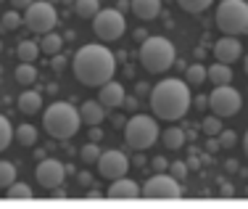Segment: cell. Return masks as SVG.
Returning a JSON list of instances; mask_svg holds the SVG:
<instances>
[{
    "label": "cell",
    "mask_w": 248,
    "mask_h": 209,
    "mask_svg": "<svg viewBox=\"0 0 248 209\" xmlns=\"http://www.w3.org/2000/svg\"><path fill=\"white\" fill-rule=\"evenodd\" d=\"M74 11L82 19H93L100 11V0H74Z\"/></svg>",
    "instance_id": "obj_26"
},
{
    "label": "cell",
    "mask_w": 248,
    "mask_h": 209,
    "mask_svg": "<svg viewBox=\"0 0 248 209\" xmlns=\"http://www.w3.org/2000/svg\"><path fill=\"white\" fill-rule=\"evenodd\" d=\"M108 196L111 199H135V196H143V188L129 177H116L108 186Z\"/></svg>",
    "instance_id": "obj_15"
},
{
    "label": "cell",
    "mask_w": 248,
    "mask_h": 209,
    "mask_svg": "<svg viewBox=\"0 0 248 209\" xmlns=\"http://www.w3.org/2000/svg\"><path fill=\"white\" fill-rule=\"evenodd\" d=\"M201 130H203L206 133V138H209V135H219L222 133V117H206L203 122H201Z\"/></svg>",
    "instance_id": "obj_32"
},
{
    "label": "cell",
    "mask_w": 248,
    "mask_h": 209,
    "mask_svg": "<svg viewBox=\"0 0 248 209\" xmlns=\"http://www.w3.org/2000/svg\"><path fill=\"white\" fill-rule=\"evenodd\" d=\"M77 180H79V186H90V180H93V177H90V175H87V172H85V170H82V172H79V175H77Z\"/></svg>",
    "instance_id": "obj_42"
},
{
    "label": "cell",
    "mask_w": 248,
    "mask_h": 209,
    "mask_svg": "<svg viewBox=\"0 0 248 209\" xmlns=\"http://www.w3.org/2000/svg\"><path fill=\"white\" fill-rule=\"evenodd\" d=\"M206 148H209L211 154L222 151V146H219V138H217V135H209V140H206Z\"/></svg>",
    "instance_id": "obj_38"
},
{
    "label": "cell",
    "mask_w": 248,
    "mask_h": 209,
    "mask_svg": "<svg viewBox=\"0 0 248 209\" xmlns=\"http://www.w3.org/2000/svg\"><path fill=\"white\" fill-rule=\"evenodd\" d=\"M240 106H243V98L230 85H217L209 95V109L217 117H235L240 111Z\"/></svg>",
    "instance_id": "obj_9"
},
{
    "label": "cell",
    "mask_w": 248,
    "mask_h": 209,
    "mask_svg": "<svg viewBox=\"0 0 248 209\" xmlns=\"http://www.w3.org/2000/svg\"><path fill=\"white\" fill-rule=\"evenodd\" d=\"M224 167H227V170H230V172H235V170H238V162H235V159H230V162H227V164H224Z\"/></svg>",
    "instance_id": "obj_49"
},
{
    "label": "cell",
    "mask_w": 248,
    "mask_h": 209,
    "mask_svg": "<svg viewBox=\"0 0 248 209\" xmlns=\"http://www.w3.org/2000/svg\"><path fill=\"white\" fill-rule=\"evenodd\" d=\"M98 175L106 177V180H116V177H124L129 170V159L127 154L119 151V148H108V151H100L98 157Z\"/></svg>",
    "instance_id": "obj_10"
},
{
    "label": "cell",
    "mask_w": 248,
    "mask_h": 209,
    "mask_svg": "<svg viewBox=\"0 0 248 209\" xmlns=\"http://www.w3.org/2000/svg\"><path fill=\"white\" fill-rule=\"evenodd\" d=\"M63 64H66V61H63V56H58V53H56V56H53V69L61 71V69H63Z\"/></svg>",
    "instance_id": "obj_41"
},
{
    "label": "cell",
    "mask_w": 248,
    "mask_h": 209,
    "mask_svg": "<svg viewBox=\"0 0 248 209\" xmlns=\"http://www.w3.org/2000/svg\"><path fill=\"white\" fill-rule=\"evenodd\" d=\"M40 106H43V95H40L37 90H24L19 95V111L21 114L32 117V114L40 111Z\"/></svg>",
    "instance_id": "obj_18"
},
{
    "label": "cell",
    "mask_w": 248,
    "mask_h": 209,
    "mask_svg": "<svg viewBox=\"0 0 248 209\" xmlns=\"http://www.w3.org/2000/svg\"><path fill=\"white\" fill-rule=\"evenodd\" d=\"M193 109H198V111L209 109V95H198V98H193Z\"/></svg>",
    "instance_id": "obj_36"
},
{
    "label": "cell",
    "mask_w": 248,
    "mask_h": 209,
    "mask_svg": "<svg viewBox=\"0 0 248 209\" xmlns=\"http://www.w3.org/2000/svg\"><path fill=\"white\" fill-rule=\"evenodd\" d=\"M74 77L87 87H100L108 80H114L116 71V56L100 43H87L74 53L72 61Z\"/></svg>",
    "instance_id": "obj_1"
},
{
    "label": "cell",
    "mask_w": 248,
    "mask_h": 209,
    "mask_svg": "<svg viewBox=\"0 0 248 209\" xmlns=\"http://www.w3.org/2000/svg\"><path fill=\"white\" fill-rule=\"evenodd\" d=\"M217 138H219V146H222V148H232V146H235V140H238V135H235L232 130H222V133L217 135Z\"/></svg>",
    "instance_id": "obj_35"
},
{
    "label": "cell",
    "mask_w": 248,
    "mask_h": 209,
    "mask_svg": "<svg viewBox=\"0 0 248 209\" xmlns=\"http://www.w3.org/2000/svg\"><path fill=\"white\" fill-rule=\"evenodd\" d=\"M0 77H3V67H0Z\"/></svg>",
    "instance_id": "obj_52"
},
{
    "label": "cell",
    "mask_w": 248,
    "mask_h": 209,
    "mask_svg": "<svg viewBox=\"0 0 248 209\" xmlns=\"http://www.w3.org/2000/svg\"><path fill=\"white\" fill-rule=\"evenodd\" d=\"M209 80V69L203 67V64H190V67L185 69V82L187 85H201V82Z\"/></svg>",
    "instance_id": "obj_25"
},
{
    "label": "cell",
    "mask_w": 248,
    "mask_h": 209,
    "mask_svg": "<svg viewBox=\"0 0 248 209\" xmlns=\"http://www.w3.org/2000/svg\"><path fill=\"white\" fill-rule=\"evenodd\" d=\"M243 69H246V74H248V56H246V64H243Z\"/></svg>",
    "instance_id": "obj_51"
},
{
    "label": "cell",
    "mask_w": 248,
    "mask_h": 209,
    "mask_svg": "<svg viewBox=\"0 0 248 209\" xmlns=\"http://www.w3.org/2000/svg\"><path fill=\"white\" fill-rule=\"evenodd\" d=\"M124 85L122 82H114V80H108L106 85H100V93H98V101L106 106V109H119L122 106V101H124Z\"/></svg>",
    "instance_id": "obj_14"
},
{
    "label": "cell",
    "mask_w": 248,
    "mask_h": 209,
    "mask_svg": "<svg viewBox=\"0 0 248 209\" xmlns=\"http://www.w3.org/2000/svg\"><path fill=\"white\" fill-rule=\"evenodd\" d=\"M217 27L224 35H248V0H222L217 8Z\"/></svg>",
    "instance_id": "obj_5"
},
{
    "label": "cell",
    "mask_w": 248,
    "mask_h": 209,
    "mask_svg": "<svg viewBox=\"0 0 248 209\" xmlns=\"http://www.w3.org/2000/svg\"><path fill=\"white\" fill-rule=\"evenodd\" d=\"M79 119L85 124H100L106 119V106L100 104V101H85V104L79 106Z\"/></svg>",
    "instance_id": "obj_17"
},
{
    "label": "cell",
    "mask_w": 248,
    "mask_h": 209,
    "mask_svg": "<svg viewBox=\"0 0 248 209\" xmlns=\"http://www.w3.org/2000/svg\"><path fill=\"white\" fill-rule=\"evenodd\" d=\"M129 8L140 21H151L161 14V0H129Z\"/></svg>",
    "instance_id": "obj_16"
},
{
    "label": "cell",
    "mask_w": 248,
    "mask_h": 209,
    "mask_svg": "<svg viewBox=\"0 0 248 209\" xmlns=\"http://www.w3.org/2000/svg\"><path fill=\"white\" fill-rule=\"evenodd\" d=\"M34 159H37V162H40V159H45V148H34Z\"/></svg>",
    "instance_id": "obj_47"
},
{
    "label": "cell",
    "mask_w": 248,
    "mask_h": 209,
    "mask_svg": "<svg viewBox=\"0 0 248 209\" xmlns=\"http://www.w3.org/2000/svg\"><path fill=\"white\" fill-rule=\"evenodd\" d=\"M14 180H16V164L0 159V188H8Z\"/></svg>",
    "instance_id": "obj_27"
},
{
    "label": "cell",
    "mask_w": 248,
    "mask_h": 209,
    "mask_svg": "<svg viewBox=\"0 0 248 209\" xmlns=\"http://www.w3.org/2000/svg\"><path fill=\"white\" fill-rule=\"evenodd\" d=\"M127 8H129L127 0H119V3H116V11H127Z\"/></svg>",
    "instance_id": "obj_48"
},
{
    "label": "cell",
    "mask_w": 248,
    "mask_h": 209,
    "mask_svg": "<svg viewBox=\"0 0 248 209\" xmlns=\"http://www.w3.org/2000/svg\"><path fill=\"white\" fill-rule=\"evenodd\" d=\"M16 82H19V85H34V82H37V69H34V64L21 61L19 67H16Z\"/></svg>",
    "instance_id": "obj_24"
},
{
    "label": "cell",
    "mask_w": 248,
    "mask_h": 209,
    "mask_svg": "<svg viewBox=\"0 0 248 209\" xmlns=\"http://www.w3.org/2000/svg\"><path fill=\"white\" fill-rule=\"evenodd\" d=\"M124 140H127V146L135 148V151H145V148H151L153 143L158 140L156 119L145 117V114H132L129 122L124 124Z\"/></svg>",
    "instance_id": "obj_6"
},
{
    "label": "cell",
    "mask_w": 248,
    "mask_h": 209,
    "mask_svg": "<svg viewBox=\"0 0 248 209\" xmlns=\"http://www.w3.org/2000/svg\"><path fill=\"white\" fill-rule=\"evenodd\" d=\"M135 167H145V157L140 151H138V157H135Z\"/></svg>",
    "instance_id": "obj_46"
},
{
    "label": "cell",
    "mask_w": 248,
    "mask_h": 209,
    "mask_svg": "<svg viewBox=\"0 0 248 209\" xmlns=\"http://www.w3.org/2000/svg\"><path fill=\"white\" fill-rule=\"evenodd\" d=\"M122 106H124L127 111H138V98H135V95H124Z\"/></svg>",
    "instance_id": "obj_37"
},
{
    "label": "cell",
    "mask_w": 248,
    "mask_h": 209,
    "mask_svg": "<svg viewBox=\"0 0 248 209\" xmlns=\"http://www.w3.org/2000/svg\"><path fill=\"white\" fill-rule=\"evenodd\" d=\"M0 51H3V43H0Z\"/></svg>",
    "instance_id": "obj_53"
},
{
    "label": "cell",
    "mask_w": 248,
    "mask_h": 209,
    "mask_svg": "<svg viewBox=\"0 0 248 209\" xmlns=\"http://www.w3.org/2000/svg\"><path fill=\"white\" fill-rule=\"evenodd\" d=\"M174 58H177L174 43L161 37V35L145 37L143 45H140V64L151 74H164L169 67H174Z\"/></svg>",
    "instance_id": "obj_4"
},
{
    "label": "cell",
    "mask_w": 248,
    "mask_h": 209,
    "mask_svg": "<svg viewBox=\"0 0 248 209\" xmlns=\"http://www.w3.org/2000/svg\"><path fill=\"white\" fill-rule=\"evenodd\" d=\"M100 138H103V133H100L95 124H93V130H90V140H100Z\"/></svg>",
    "instance_id": "obj_45"
},
{
    "label": "cell",
    "mask_w": 248,
    "mask_h": 209,
    "mask_svg": "<svg viewBox=\"0 0 248 209\" xmlns=\"http://www.w3.org/2000/svg\"><path fill=\"white\" fill-rule=\"evenodd\" d=\"M214 56H217V61H222V64H235L240 56H243V45H240L238 37L224 35L222 40L214 43Z\"/></svg>",
    "instance_id": "obj_13"
},
{
    "label": "cell",
    "mask_w": 248,
    "mask_h": 209,
    "mask_svg": "<svg viewBox=\"0 0 248 209\" xmlns=\"http://www.w3.org/2000/svg\"><path fill=\"white\" fill-rule=\"evenodd\" d=\"M185 130L182 127H167L161 133V143H164V148H169V151H177V148H182L185 146Z\"/></svg>",
    "instance_id": "obj_19"
},
{
    "label": "cell",
    "mask_w": 248,
    "mask_h": 209,
    "mask_svg": "<svg viewBox=\"0 0 248 209\" xmlns=\"http://www.w3.org/2000/svg\"><path fill=\"white\" fill-rule=\"evenodd\" d=\"M8 3H11V5H14V8H16V11H27V8H29V5H32V3H34V0H8Z\"/></svg>",
    "instance_id": "obj_40"
},
{
    "label": "cell",
    "mask_w": 248,
    "mask_h": 209,
    "mask_svg": "<svg viewBox=\"0 0 248 209\" xmlns=\"http://www.w3.org/2000/svg\"><path fill=\"white\" fill-rule=\"evenodd\" d=\"M34 177H37V183L43 188H58L63 183V177H66V167H63L58 159H40L37 162V172H34Z\"/></svg>",
    "instance_id": "obj_12"
},
{
    "label": "cell",
    "mask_w": 248,
    "mask_h": 209,
    "mask_svg": "<svg viewBox=\"0 0 248 209\" xmlns=\"http://www.w3.org/2000/svg\"><path fill=\"white\" fill-rule=\"evenodd\" d=\"M143 196H148V199H177V196H182V188L177 177L158 172L143 186Z\"/></svg>",
    "instance_id": "obj_11"
},
{
    "label": "cell",
    "mask_w": 248,
    "mask_h": 209,
    "mask_svg": "<svg viewBox=\"0 0 248 209\" xmlns=\"http://www.w3.org/2000/svg\"><path fill=\"white\" fill-rule=\"evenodd\" d=\"M124 29H127V21H124L122 11H116V8H100L98 14L93 16V32H95V37L103 40V43L119 40L124 35Z\"/></svg>",
    "instance_id": "obj_7"
},
{
    "label": "cell",
    "mask_w": 248,
    "mask_h": 209,
    "mask_svg": "<svg viewBox=\"0 0 248 209\" xmlns=\"http://www.w3.org/2000/svg\"><path fill=\"white\" fill-rule=\"evenodd\" d=\"M190 106H193V95H190V85L185 80L167 77V80L156 82L151 87V109L158 119L177 122V119L187 114Z\"/></svg>",
    "instance_id": "obj_2"
},
{
    "label": "cell",
    "mask_w": 248,
    "mask_h": 209,
    "mask_svg": "<svg viewBox=\"0 0 248 209\" xmlns=\"http://www.w3.org/2000/svg\"><path fill=\"white\" fill-rule=\"evenodd\" d=\"M56 21H58L56 8H53L50 3H45V0H37V3H32L24 11V24H27V29H32L34 35L53 32Z\"/></svg>",
    "instance_id": "obj_8"
},
{
    "label": "cell",
    "mask_w": 248,
    "mask_h": 209,
    "mask_svg": "<svg viewBox=\"0 0 248 209\" xmlns=\"http://www.w3.org/2000/svg\"><path fill=\"white\" fill-rule=\"evenodd\" d=\"M151 164H153V170H158V172H167L169 170V164H167V159H164V157H156Z\"/></svg>",
    "instance_id": "obj_39"
},
{
    "label": "cell",
    "mask_w": 248,
    "mask_h": 209,
    "mask_svg": "<svg viewBox=\"0 0 248 209\" xmlns=\"http://www.w3.org/2000/svg\"><path fill=\"white\" fill-rule=\"evenodd\" d=\"M100 151H103V148H98V143L90 140V143H85V146L79 148V157H82V162H85V164H95L98 157H100Z\"/></svg>",
    "instance_id": "obj_30"
},
{
    "label": "cell",
    "mask_w": 248,
    "mask_h": 209,
    "mask_svg": "<svg viewBox=\"0 0 248 209\" xmlns=\"http://www.w3.org/2000/svg\"><path fill=\"white\" fill-rule=\"evenodd\" d=\"M135 93H138V95H148V93H151V87L145 85V82H138V87H135Z\"/></svg>",
    "instance_id": "obj_43"
},
{
    "label": "cell",
    "mask_w": 248,
    "mask_h": 209,
    "mask_svg": "<svg viewBox=\"0 0 248 209\" xmlns=\"http://www.w3.org/2000/svg\"><path fill=\"white\" fill-rule=\"evenodd\" d=\"M24 21V16H21V11L11 8L8 14H3V19H0V27L5 29V32H14V29H19V24Z\"/></svg>",
    "instance_id": "obj_29"
},
{
    "label": "cell",
    "mask_w": 248,
    "mask_h": 209,
    "mask_svg": "<svg viewBox=\"0 0 248 209\" xmlns=\"http://www.w3.org/2000/svg\"><path fill=\"white\" fill-rule=\"evenodd\" d=\"M16 56H19V61L34 64V58L40 56V43H34V40H21V43L16 45Z\"/></svg>",
    "instance_id": "obj_22"
},
{
    "label": "cell",
    "mask_w": 248,
    "mask_h": 209,
    "mask_svg": "<svg viewBox=\"0 0 248 209\" xmlns=\"http://www.w3.org/2000/svg\"><path fill=\"white\" fill-rule=\"evenodd\" d=\"M243 151H246V157H248V130H246V135H243Z\"/></svg>",
    "instance_id": "obj_50"
},
{
    "label": "cell",
    "mask_w": 248,
    "mask_h": 209,
    "mask_svg": "<svg viewBox=\"0 0 248 209\" xmlns=\"http://www.w3.org/2000/svg\"><path fill=\"white\" fill-rule=\"evenodd\" d=\"M14 138L19 140V146H34L37 143V127L34 124H19L14 130Z\"/></svg>",
    "instance_id": "obj_23"
},
{
    "label": "cell",
    "mask_w": 248,
    "mask_h": 209,
    "mask_svg": "<svg viewBox=\"0 0 248 209\" xmlns=\"http://www.w3.org/2000/svg\"><path fill=\"white\" fill-rule=\"evenodd\" d=\"M82 119H79V109H74L72 104L66 101H56L45 109L43 114V127L50 138H58V140H69L77 135Z\"/></svg>",
    "instance_id": "obj_3"
},
{
    "label": "cell",
    "mask_w": 248,
    "mask_h": 209,
    "mask_svg": "<svg viewBox=\"0 0 248 209\" xmlns=\"http://www.w3.org/2000/svg\"><path fill=\"white\" fill-rule=\"evenodd\" d=\"M63 48V37L56 32H45L43 37H40V53H45V56H56V53H61Z\"/></svg>",
    "instance_id": "obj_21"
},
{
    "label": "cell",
    "mask_w": 248,
    "mask_h": 209,
    "mask_svg": "<svg viewBox=\"0 0 248 209\" xmlns=\"http://www.w3.org/2000/svg\"><path fill=\"white\" fill-rule=\"evenodd\" d=\"M8 196L11 199H29V196H32V188L27 186V183H11L8 186Z\"/></svg>",
    "instance_id": "obj_33"
},
{
    "label": "cell",
    "mask_w": 248,
    "mask_h": 209,
    "mask_svg": "<svg viewBox=\"0 0 248 209\" xmlns=\"http://www.w3.org/2000/svg\"><path fill=\"white\" fill-rule=\"evenodd\" d=\"M211 3H214V0H177V5H180L185 14H203Z\"/></svg>",
    "instance_id": "obj_28"
},
{
    "label": "cell",
    "mask_w": 248,
    "mask_h": 209,
    "mask_svg": "<svg viewBox=\"0 0 248 209\" xmlns=\"http://www.w3.org/2000/svg\"><path fill=\"white\" fill-rule=\"evenodd\" d=\"M187 170H198V167H201V159H196V157H190V159H187Z\"/></svg>",
    "instance_id": "obj_44"
},
{
    "label": "cell",
    "mask_w": 248,
    "mask_h": 209,
    "mask_svg": "<svg viewBox=\"0 0 248 209\" xmlns=\"http://www.w3.org/2000/svg\"><path fill=\"white\" fill-rule=\"evenodd\" d=\"M209 80L214 82V85H230V82H232V67H230V64H222V61L211 64Z\"/></svg>",
    "instance_id": "obj_20"
},
{
    "label": "cell",
    "mask_w": 248,
    "mask_h": 209,
    "mask_svg": "<svg viewBox=\"0 0 248 209\" xmlns=\"http://www.w3.org/2000/svg\"><path fill=\"white\" fill-rule=\"evenodd\" d=\"M11 140H14V127H11L8 119L0 114V151H5L11 146Z\"/></svg>",
    "instance_id": "obj_31"
},
{
    "label": "cell",
    "mask_w": 248,
    "mask_h": 209,
    "mask_svg": "<svg viewBox=\"0 0 248 209\" xmlns=\"http://www.w3.org/2000/svg\"><path fill=\"white\" fill-rule=\"evenodd\" d=\"M187 172H190V170H187V164H185V162H172V164H169V175L177 177L180 183L187 177Z\"/></svg>",
    "instance_id": "obj_34"
}]
</instances>
